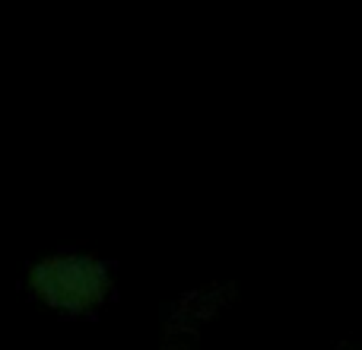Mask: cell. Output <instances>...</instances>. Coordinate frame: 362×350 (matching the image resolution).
I'll list each match as a JSON object with an SVG mask.
<instances>
[{"instance_id": "2", "label": "cell", "mask_w": 362, "mask_h": 350, "mask_svg": "<svg viewBox=\"0 0 362 350\" xmlns=\"http://www.w3.org/2000/svg\"><path fill=\"white\" fill-rule=\"evenodd\" d=\"M235 290L229 283H204V287L187 290L175 303L163 328V347L165 350H191L200 341L213 319L232 303Z\"/></svg>"}, {"instance_id": "1", "label": "cell", "mask_w": 362, "mask_h": 350, "mask_svg": "<svg viewBox=\"0 0 362 350\" xmlns=\"http://www.w3.org/2000/svg\"><path fill=\"white\" fill-rule=\"evenodd\" d=\"M112 268L89 252H54L29 268V290L48 309L83 315L112 296Z\"/></svg>"}]
</instances>
